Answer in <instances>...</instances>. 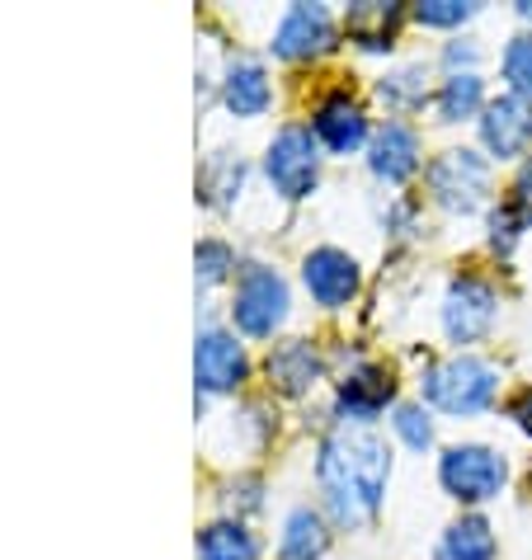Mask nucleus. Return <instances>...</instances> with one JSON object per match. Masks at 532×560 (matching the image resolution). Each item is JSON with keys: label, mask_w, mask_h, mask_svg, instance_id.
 Returning <instances> with one entry per match:
<instances>
[{"label": "nucleus", "mask_w": 532, "mask_h": 560, "mask_svg": "<svg viewBox=\"0 0 532 560\" xmlns=\"http://www.w3.org/2000/svg\"><path fill=\"white\" fill-rule=\"evenodd\" d=\"M505 480H509L505 453H495V447H485V443H452V447H443V457H438V486L458 504L495 500V494L505 490Z\"/></svg>", "instance_id": "20e7f679"}, {"label": "nucleus", "mask_w": 532, "mask_h": 560, "mask_svg": "<svg viewBox=\"0 0 532 560\" xmlns=\"http://www.w3.org/2000/svg\"><path fill=\"white\" fill-rule=\"evenodd\" d=\"M425 81H429L425 61H405V67L386 71L378 81V100L391 108V114H415V108H425V100H429Z\"/></svg>", "instance_id": "5701e85b"}, {"label": "nucleus", "mask_w": 532, "mask_h": 560, "mask_svg": "<svg viewBox=\"0 0 532 560\" xmlns=\"http://www.w3.org/2000/svg\"><path fill=\"white\" fill-rule=\"evenodd\" d=\"M481 122V147L495 155V161H519L532 147V104L519 95H499L485 104Z\"/></svg>", "instance_id": "f8f14e48"}, {"label": "nucleus", "mask_w": 532, "mask_h": 560, "mask_svg": "<svg viewBox=\"0 0 532 560\" xmlns=\"http://www.w3.org/2000/svg\"><path fill=\"white\" fill-rule=\"evenodd\" d=\"M331 551V523L321 509L297 504L284 518V537H278V556L284 560H321Z\"/></svg>", "instance_id": "6ab92c4d"}, {"label": "nucleus", "mask_w": 532, "mask_h": 560, "mask_svg": "<svg viewBox=\"0 0 532 560\" xmlns=\"http://www.w3.org/2000/svg\"><path fill=\"white\" fill-rule=\"evenodd\" d=\"M368 170L386 184H405L419 170V132L410 122H382L368 142Z\"/></svg>", "instance_id": "2eb2a0df"}, {"label": "nucleus", "mask_w": 532, "mask_h": 560, "mask_svg": "<svg viewBox=\"0 0 532 560\" xmlns=\"http://www.w3.org/2000/svg\"><path fill=\"white\" fill-rule=\"evenodd\" d=\"M194 269H198V288H217V283H236V250H231L227 241H198L194 245Z\"/></svg>", "instance_id": "b1692460"}, {"label": "nucleus", "mask_w": 532, "mask_h": 560, "mask_svg": "<svg viewBox=\"0 0 532 560\" xmlns=\"http://www.w3.org/2000/svg\"><path fill=\"white\" fill-rule=\"evenodd\" d=\"M241 184H245V161L231 151H212L198 170V198L208 208H231V198L241 194Z\"/></svg>", "instance_id": "4be33fe9"}, {"label": "nucleus", "mask_w": 532, "mask_h": 560, "mask_svg": "<svg viewBox=\"0 0 532 560\" xmlns=\"http://www.w3.org/2000/svg\"><path fill=\"white\" fill-rule=\"evenodd\" d=\"M495 311H499V298L485 278H472V273L452 278L443 298V335L452 345H476V339L490 335Z\"/></svg>", "instance_id": "6e6552de"}, {"label": "nucleus", "mask_w": 532, "mask_h": 560, "mask_svg": "<svg viewBox=\"0 0 532 560\" xmlns=\"http://www.w3.org/2000/svg\"><path fill=\"white\" fill-rule=\"evenodd\" d=\"M194 382H198V406L203 396H236L250 382V353L236 339V330L203 325L194 345Z\"/></svg>", "instance_id": "0eeeda50"}, {"label": "nucleus", "mask_w": 532, "mask_h": 560, "mask_svg": "<svg viewBox=\"0 0 532 560\" xmlns=\"http://www.w3.org/2000/svg\"><path fill=\"white\" fill-rule=\"evenodd\" d=\"M217 85H222L227 114H236V118H259L264 108L274 104V81H269V71H264V61H255V57H231Z\"/></svg>", "instance_id": "dca6fc26"}, {"label": "nucleus", "mask_w": 532, "mask_h": 560, "mask_svg": "<svg viewBox=\"0 0 532 560\" xmlns=\"http://www.w3.org/2000/svg\"><path fill=\"white\" fill-rule=\"evenodd\" d=\"M425 179H429V194L438 208L476 212L485 203V194H490V161L472 147H448L429 161Z\"/></svg>", "instance_id": "423d86ee"}, {"label": "nucleus", "mask_w": 532, "mask_h": 560, "mask_svg": "<svg viewBox=\"0 0 532 560\" xmlns=\"http://www.w3.org/2000/svg\"><path fill=\"white\" fill-rule=\"evenodd\" d=\"M316 480L325 494V509L339 527H358L382 509L386 480H391V447L378 439L372 424H339L321 443Z\"/></svg>", "instance_id": "f257e3e1"}, {"label": "nucleus", "mask_w": 532, "mask_h": 560, "mask_svg": "<svg viewBox=\"0 0 532 560\" xmlns=\"http://www.w3.org/2000/svg\"><path fill=\"white\" fill-rule=\"evenodd\" d=\"M311 132H316V142L331 155H354L358 147L372 142L368 114H363V104H358L349 90H335V95H325L316 104V114H311Z\"/></svg>", "instance_id": "9b49d317"}, {"label": "nucleus", "mask_w": 532, "mask_h": 560, "mask_svg": "<svg viewBox=\"0 0 532 560\" xmlns=\"http://www.w3.org/2000/svg\"><path fill=\"white\" fill-rule=\"evenodd\" d=\"M358 283H363V269L349 250L339 245H316L307 259H302V288L311 292V302L325 306V311H344L358 298Z\"/></svg>", "instance_id": "1a4fd4ad"}, {"label": "nucleus", "mask_w": 532, "mask_h": 560, "mask_svg": "<svg viewBox=\"0 0 532 560\" xmlns=\"http://www.w3.org/2000/svg\"><path fill=\"white\" fill-rule=\"evenodd\" d=\"M391 396H396V382H391L386 368H378V363L354 368L349 377L339 382V392H335L339 424H372V419L386 410Z\"/></svg>", "instance_id": "ddd939ff"}, {"label": "nucleus", "mask_w": 532, "mask_h": 560, "mask_svg": "<svg viewBox=\"0 0 532 560\" xmlns=\"http://www.w3.org/2000/svg\"><path fill=\"white\" fill-rule=\"evenodd\" d=\"M274 57L284 61H311L335 48V14L325 5H292L274 28Z\"/></svg>", "instance_id": "9d476101"}, {"label": "nucleus", "mask_w": 532, "mask_h": 560, "mask_svg": "<svg viewBox=\"0 0 532 560\" xmlns=\"http://www.w3.org/2000/svg\"><path fill=\"white\" fill-rule=\"evenodd\" d=\"M194 551L198 560H259V537L241 518H217L208 527H198Z\"/></svg>", "instance_id": "aec40b11"}, {"label": "nucleus", "mask_w": 532, "mask_h": 560, "mask_svg": "<svg viewBox=\"0 0 532 560\" xmlns=\"http://www.w3.org/2000/svg\"><path fill=\"white\" fill-rule=\"evenodd\" d=\"M485 85H481V75L476 71H458V75H443V85H438V95H433V108H438V118L443 122H462V118H481L485 114Z\"/></svg>", "instance_id": "412c9836"}, {"label": "nucleus", "mask_w": 532, "mask_h": 560, "mask_svg": "<svg viewBox=\"0 0 532 560\" xmlns=\"http://www.w3.org/2000/svg\"><path fill=\"white\" fill-rule=\"evenodd\" d=\"M264 175H269L278 198H288V203L307 198L311 189H316V179H321V142H316V132L302 128V122L278 128L274 142L264 147Z\"/></svg>", "instance_id": "39448f33"}, {"label": "nucleus", "mask_w": 532, "mask_h": 560, "mask_svg": "<svg viewBox=\"0 0 532 560\" xmlns=\"http://www.w3.org/2000/svg\"><path fill=\"white\" fill-rule=\"evenodd\" d=\"M499 67H505L509 95H519V100L532 104V34H513L505 57H499Z\"/></svg>", "instance_id": "393cba45"}, {"label": "nucleus", "mask_w": 532, "mask_h": 560, "mask_svg": "<svg viewBox=\"0 0 532 560\" xmlns=\"http://www.w3.org/2000/svg\"><path fill=\"white\" fill-rule=\"evenodd\" d=\"M321 372H325V363L311 339H278L269 358H264V377H269L278 396H307L311 386L321 382Z\"/></svg>", "instance_id": "4468645a"}, {"label": "nucleus", "mask_w": 532, "mask_h": 560, "mask_svg": "<svg viewBox=\"0 0 532 560\" xmlns=\"http://www.w3.org/2000/svg\"><path fill=\"white\" fill-rule=\"evenodd\" d=\"M227 504H231V518H241V513H255L264 509V486L255 476H236L227 486Z\"/></svg>", "instance_id": "c85d7f7f"}, {"label": "nucleus", "mask_w": 532, "mask_h": 560, "mask_svg": "<svg viewBox=\"0 0 532 560\" xmlns=\"http://www.w3.org/2000/svg\"><path fill=\"white\" fill-rule=\"evenodd\" d=\"M523 217H519V208L513 203H499V208H490V245L499 255H509L513 250V241L523 236Z\"/></svg>", "instance_id": "cd10ccee"}, {"label": "nucleus", "mask_w": 532, "mask_h": 560, "mask_svg": "<svg viewBox=\"0 0 532 560\" xmlns=\"http://www.w3.org/2000/svg\"><path fill=\"white\" fill-rule=\"evenodd\" d=\"M472 14L476 5H466V0H419L415 5V20L425 28H462Z\"/></svg>", "instance_id": "bb28decb"}, {"label": "nucleus", "mask_w": 532, "mask_h": 560, "mask_svg": "<svg viewBox=\"0 0 532 560\" xmlns=\"http://www.w3.org/2000/svg\"><path fill=\"white\" fill-rule=\"evenodd\" d=\"M476 57H481V48H476L472 38H458V43H448V48H443V61L452 67V75H458V67L472 71V67H476Z\"/></svg>", "instance_id": "7c9ffc66"}, {"label": "nucleus", "mask_w": 532, "mask_h": 560, "mask_svg": "<svg viewBox=\"0 0 532 560\" xmlns=\"http://www.w3.org/2000/svg\"><path fill=\"white\" fill-rule=\"evenodd\" d=\"M499 556V541H495V527L481 518V513H462L443 527L433 547V560H495Z\"/></svg>", "instance_id": "a211bd4d"}, {"label": "nucleus", "mask_w": 532, "mask_h": 560, "mask_svg": "<svg viewBox=\"0 0 532 560\" xmlns=\"http://www.w3.org/2000/svg\"><path fill=\"white\" fill-rule=\"evenodd\" d=\"M292 311L288 278L269 264H245L231 283V325L250 339H274Z\"/></svg>", "instance_id": "7ed1b4c3"}, {"label": "nucleus", "mask_w": 532, "mask_h": 560, "mask_svg": "<svg viewBox=\"0 0 532 560\" xmlns=\"http://www.w3.org/2000/svg\"><path fill=\"white\" fill-rule=\"evenodd\" d=\"M519 14H523V20H532V0H523V5H519Z\"/></svg>", "instance_id": "473e14b6"}, {"label": "nucleus", "mask_w": 532, "mask_h": 560, "mask_svg": "<svg viewBox=\"0 0 532 560\" xmlns=\"http://www.w3.org/2000/svg\"><path fill=\"white\" fill-rule=\"evenodd\" d=\"M391 429H396V439L410 447V453H425L433 447V419L425 406H396L391 410Z\"/></svg>", "instance_id": "a878e982"}, {"label": "nucleus", "mask_w": 532, "mask_h": 560, "mask_svg": "<svg viewBox=\"0 0 532 560\" xmlns=\"http://www.w3.org/2000/svg\"><path fill=\"white\" fill-rule=\"evenodd\" d=\"M405 10L401 5H382V0H358V5L344 10V34L349 43H358L363 52H386L401 34Z\"/></svg>", "instance_id": "f3484780"}, {"label": "nucleus", "mask_w": 532, "mask_h": 560, "mask_svg": "<svg viewBox=\"0 0 532 560\" xmlns=\"http://www.w3.org/2000/svg\"><path fill=\"white\" fill-rule=\"evenodd\" d=\"M419 396L443 415H481L499 396V368L476 353L438 358V363L425 368V377H419Z\"/></svg>", "instance_id": "f03ea898"}, {"label": "nucleus", "mask_w": 532, "mask_h": 560, "mask_svg": "<svg viewBox=\"0 0 532 560\" xmlns=\"http://www.w3.org/2000/svg\"><path fill=\"white\" fill-rule=\"evenodd\" d=\"M509 203L519 208V217L532 226V155L519 165V179H513V198H509Z\"/></svg>", "instance_id": "c756f323"}, {"label": "nucleus", "mask_w": 532, "mask_h": 560, "mask_svg": "<svg viewBox=\"0 0 532 560\" xmlns=\"http://www.w3.org/2000/svg\"><path fill=\"white\" fill-rule=\"evenodd\" d=\"M513 419H519V429H523L528 439H532V392L519 400V406H513Z\"/></svg>", "instance_id": "2f4dec72"}]
</instances>
